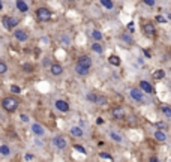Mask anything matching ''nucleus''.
<instances>
[{
	"instance_id": "nucleus-1",
	"label": "nucleus",
	"mask_w": 171,
	"mask_h": 162,
	"mask_svg": "<svg viewBox=\"0 0 171 162\" xmlns=\"http://www.w3.org/2000/svg\"><path fill=\"white\" fill-rule=\"evenodd\" d=\"M2 107H3V110H6L8 113H14L18 108V101L15 98H3Z\"/></svg>"
},
{
	"instance_id": "nucleus-2",
	"label": "nucleus",
	"mask_w": 171,
	"mask_h": 162,
	"mask_svg": "<svg viewBox=\"0 0 171 162\" xmlns=\"http://www.w3.org/2000/svg\"><path fill=\"white\" fill-rule=\"evenodd\" d=\"M36 17L39 21H42V23H47L51 20L53 17V12L48 9V8H38L36 9Z\"/></svg>"
},
{
	"instance_id": "nucleus-3",
	"label": "nucleus",
	"mask_w": 171,
	"mask_h": 162,
	"mask_svg": "<svg viewBox=\"0 0 171 162\" xmlns=\"http://www.w3.org/2000/svg\"><path fill=\"white\" fill-rule=\"evenodd\" d=\"M111 116H113L116 120H123L125 116H126V113L122 107H114L113 110H111Z\"/></svg>"
},
{
	"instance_id": "nucleus-4",
	"label": "nucleus",
	"mask_w": 171,
	"mask_h": 162,
	"mask_svg": "<svg viewBox=\"0 0 171 162\" xmlns=\"http://www.w3.org/2000/svg\"><path fill=\"white\" fill-rule=\"evenodd\" d=\"M53 144H54L57 148H60V150H63V148H66L68 143H66V140H65L62 135H57V137L53 138Z\"/></svg>"
},
{
	"instance_id": "nucleus-5",
	"label": "nucleus",
	"mask_w": 171,
	"mask_h": 162,
	"mask_svg": "<svg viewBox=\"0 0 171 162\" xmlns=\"http://www.w3.org/2000/svg\"><path fill=\"white\" fill-rule=\"evenodd\" d=\"M77 65L78 66H83V68H87V69H90L92 66V59L89 56H81L80 59L77 60Z\"/></svg>"
},
{
	"instance_id": "nucleus-6",
	"label": "nucleus",
	"mask_w": 171,
	"mask_h": 162,
	"mask_svg": "<svg viewBox=\"0 0 171 162\" xmlns=\"http://www.w3.org/2000/svg\"><path fill=\"white\" fill-rule=\"evenodd\" d=\"M143 30H144V33H146L147 36H150V38H153L155 35H156V29H155V26L152 24V23H146L143 26Z\"/></svg>"
},
{
	"instance_id": "nucleus-7",
	"label": "nucleus",
	"mask_w": 171,
	"mask_h": 162,
	"mask_svg": "<svg viewBox=\"0 0 171 162\" xmlns=\"http://www.w3.org/2000/svg\"><path fill=\"white\" fill-rule=\"evenodd\" d=\"M140 90H141L143 93L150 95V93L153 92V87H152V84H150V83H147L146 80H143V81H140Z\"/></svg>"
},
{
	"instance_id": "nucleus-8",
	"label": "nucleus",
	"mask_w": 171,
	"mask_h": 162,
	"mask_svg": "<svg viewBox=\"0 0 171 162\" xmlns=\"http://www.w3.org/2000/svg\"><path fill=\"white\" fill-rule=\"evenodd\" d=\"M56 108L59 111H62V113H68L69 111V104L66 102V101L59 99V101H56Z\"/></svg>"
},
{
	"instance_id": "nucleus-9",
	"label": "nucleus",
	"mask_w": 171,
	"mask_h": 162,
	"mask_svg": "<svg viewBox=\"0 0 171 162\" xmlns=\"http://www.w3.org/2000/svg\"><path fill=\"white\" fill-rule=\"evenodd\" d=\"M50 71H51L53 75L59 77V75H62V74H63V66L59 65V63H53V65H50Z\"/></svg>"
},
{
	"instance_id": "nucleus-10",
	"label": "nucleus",
	"mask_w": 171,
	"mask_h": 162,
	"mask_svg": "<svg viewBox=\"0 0 171 162\" xmlns=\"http://www.w3.org/2000/svg\"><path fill=\"white\" fill-rule=\"evenodd\" d=\"M15 38H17L18 41H21V42H26V41L29 39V35H27V32H26V30L17 29V30H15Z\"/></svg>"
},
{
	"instance_id": "nucleus-11",
	"label": "nucleus",
	"mask_w": 171,
	"mask_h": 162,
	"mask_svg": "<svg viewBox=\"0 0 171 162\" xmlns=\"http://www.w3.org/2000/svg\"><path fill=\"white\" fill-rule=\"evenodd\" d=\"M131 98L135 99V101H143L144 95H143V92L140 89H132V90H131Z\"/></svg>"
},
{
	"instance_id": "nucleus-12",
	"label": "nucleus",
	"mask_w": 171,
	"mask_h": 162,
	"mask_svg": "<svg viewBox=\"0 0 171 162\" xmlns=\"http://www.w3.org/2000/svg\"><path fill=\"white\" fill-rule=\"evenodd\" d=\"M15 6H17V9H18L20 12H27V11H29V5L26 3V2H23V0H17Z\"/></svg>"
},
{
	"instance_id": "nucleus-13",
	"label": "nucleus",
	"mask_w": 171,
	"mask_h": 162,
	"mask_svg": "<svg viewBox=\"0 0 171 162\" xmlns=\"http://www.w3.org/2000/svg\"><path fill=\"white\" fill-rule=\"evenodd\" d=\"M32 131H33L35 135H44V128L42 125H39V123H33V126H32Z\"/></svg>"
},
{
	"instance_id": "nucleus-14",
	"label": "nucleus",
	"mask_w": 171,
	"mask_h": 162,
	"mask_svg": "<svg viewBox=\"0 0 171 162\" xmlns=\"http://www.w3.org/2000/svg\"><path fill=\"white\" fill-rule=\"evenodd\" d=\"M75 72L78 74V75L84 77V75H87V74H89V69H87V68H83V66H78V65H75Z\"/></svg>"
},
{
	"instance_id": "nucleus-15",
	"label": "nucleus",
	"mask_w": 171,
	"mask_h": 162,
	"mask_svg": "<svg viewBox=\"0 0 171 162\" xmlns=\"http://www.w3.org/2000/svg\"><path fill=\"white\" fill-rule=\"evenodd\" d=\"M71 134L74 135V137H83V131H81V128H78V126H72L71 128Z\"/></svg>"
},
{
	"instance_id": "nucleus-16",
	"label": "nucleus",
	"mask_w": 171,
	"mask_h": 162,
	"mask_svg": "<svg viewBox=\"0 0 171 162\" xmlns=\"http://www.w3.org/2000/svg\"><path fill=\"white\" fill-rule=\"evenodd\" d=\"M108 62H110V65H113V66H120V57L119 56H110Z\"/></svg>"
},
{
	"instance_id": "nucleus-17",
	"label": "nucleus",
	"mask_w": 171,
	"mask_h": 162,
	"mask_svg": "<svg viewBox=\"0 0 171 162\" xmlns=\"http://www.w3.org/2000/svg\"><path fill=\"white\" fill-rule=\"evenodd\" d=\"M18 24V20L14 18V17H9L8 20V30H12V29H15V26Z\"/></svg>"
},
{
	"instance_id": "nucleus-18",
	"label": "nucleus",
	"mask_w": 171,
	"mask_h": 162,
	"mask_svg": "<svg viewBox=\"0 0 171 162\" xmlns=\"http://www.w3.org/2000/svg\"><path fill=\"white\" fill-rule=\"evenodd\" d=\"M155 138H156L158 141H161V143H164V141L167 140V135H165V132L156 131V132H155Z\"/></svg>"
},
{
	"instance_id": "nucleus-19",
	"label": "nucleus",
	"mask_w": 171,
	"mask_h": 162,
	"mask_svg": "<svg viewBox=\"0 0 171 162\" xmlns=\"http://www.w3.org/2000/svg\"><path fill=\"white\" fill-rule=\"evenodd\" d=\"M92 50H93L95 53H98V54H102V51H104V47H102L99 42H95L93 45H92Z\"/></svg>"
},
{
	"instance_id": "nucleus-20",
	"label": "nucleus",
	"mask_w": 171,
	"mask_h": 162,
	"mask_svg": "<svg viewBox=\"0 0 171 162\" xmlns=\"http://www.w3.org/2000/svg\"><path fill=\"white\" fill-rule=\"evenodd\" d=\"M156 128H158V131L164 132V131H167V129H168V125H167V123H164V122H158V123H156Z\"/></svg>"
},
{
	"instance_id": "nucleus-21",
	"label": "nucleus",
	"mask_w": 171,
	"mask_h": 162,
	"mask_svg": "<svg viewBox=\"0 0 171 162\" xmlns=\"http://www.w3.org/2000/svg\"><path fill=\"white\" fill-rule=\"evenodd\" d=\"M101 5L104 6V8H107V9H113V6H114V3L110 2V0H101Z\"/></svg>"
},
{
	"instance_id": "nucleus-22",
	"label": "nucleus",
	"mask_w": 171,
	"mask_h": 162,
	"mask_svg": "<svg viewBox=\"0 0 171 162\" xmlns=\"http://www.w3.org/2000/svg\"><path fill=\"white\" fill-rule=\"evenodd\" d=\"M92 36H93V39L96 41V42H99V41L102 39V33L99 30H93V33H92Z\"/></svg>"
},
{
	"instance_id": "nucleus-23",
	"label": "nucleus",
	"mask_w": 171,
	"mask_h": 162,
	"mask_svg": "<svg viewBox=\"0 0 171 162\" xmlns=\"http://www.w3.org/2000/svg\"><path fill=\"white\" fill-rule=\"evenodd\" d=\"M9 153H11V150H9L8 146H0V155H3V156H8Z\"/></svg>"
},
{
	"instance_id": "nucleus-24",
	"label": "nucleus",
	"mask_w": 171,
	"mask_h": 162,
	"mask_svg": "<svg viewBox=\"0 0 171 162\" xmlns=\"http://www.w3.org/2000/svg\"><path fill=\"white\" fill-rule=\"evenodd\" d=\"M162 113L165 114V117H167V119L171 117V110H170V107H168V105H162Z\"/></svg>"
},
{
	"instance_id": "nucleus-25",
	"label": "nucleus",
	"mask_w": 171,
	"mask_h": 162,
	"mask_svg": "<svg viewBox=\"0 0 171 162\" xmlns=\"http://www.w3.org/2000/svg\"><path fill=\"white\" fill-rule=\"evenodd\" d=\"M153 77H155L156 80H161V78H164V77H165V72H164L162 69H159V71H156V72L153 74Z\"/></svg>"
},
{
	"instance_id": "nucleus-26",
	"label": "nucleus",
	"mask_w": 171,
	"mask_h": 162,
	"mask_svg": "<svg viewBox=\"0 0 171 162\" xmlns=\"http://www.w3.org/2000/svg\"><path fill=\"white\" fill-rule=\"evenodd\" d=\"M99 158L108 159L110 162H113V158H111V155H110V153H107V152H101V153H99Z\"/></svg>"
},
{
	"instance_id": "nucleus-27",
	"label": "nucleus",
	"mask_w": 171,
	"mask_h": 162,
	"mask_svg": "<svg viewBox=\"0 0 171 162\" xmlns=\"http://www.w3.org/2000/svg\"><path fill=\"white\" fill-rule=\"evenodd\" d=\"M96 102H98V104L105 105V104H107V99H105L104 96H101V95H96Z\"/></svg>"
},
{
	"instance_id": "nucleus-28",
	"label": "nucleus",
	"mask_w": 171,
	"mask_h": 162,
	"mask_svg": "<svg viewBox=\"0 0 171 162\" xmlns=\"http://www.w3.org/2000/svg\"><path fill=\"white\" fill-rule=\"evenodd\" d=\"M6 72H8V65L3 63V62H0V74L3 75V74H6Z\"/></svg>"
},
{
	"instance_id": "nucleus-29",
	"label": "nucleus",
	"mask_w": 171,
	"mask_h": 162,
	"mask_svg": "<svg viewBox=\"0 0 171 162\" xmlns=\"http://www.w3.org/2000/svg\"><path fill=\"white\" fill-rule=\"evenodd\" d=\"M110 137L113 138L114 141H117V143H120V141H122V137H120V135H117L116 132H110Z\"/></svg>"
},
{
	"instance_id": "nucleus-30",
	"label": "nucleus",
	"mask_w": 171,
	"mask_h": 162,
	"mask_svg": "<svg viewBox=\"0 0 171 162\" xmlns=\"http://www.w3.org/2000/svg\"><path fill=\"white\" fill-rule=\"evenodd\" d=\"M8 20H9V15H5L2 18V24H3V27H5L6 30H8Z\"/></svg>"
},
{
	"instance_id": "nucleus-31",
	"label": "nucleus",
	"mask_w": 171,
	"mask_h": 162,
	"mask_svg": "<svg viewBox=\"0 0 171 162\" xmlns=\"http://www.w3.org/2000/svg\"><path fill=\"white\" fill-rule=\"evenodd\" d=\"M23 69H24V72L30 74V72H33V66H32V65H24V66H23Z\"/></svg>"
},
{
	"instance_id": "nucleus-32",
	"label": "nucleus",
	"mask_w": 171,
	"mask_h": 162,
	"mask_svg": "<svg viewBox=\"0 0 171 162\" xmlns=\"http://www.w3.org/2000/svg\"><path fill=\"white\" fill-rule=\"evenodd\" d=\"M87 99L90 101V102H96V95L95 93H89L87 95Z\"/></svg>"
},
{
	"instance_id": "nucleus-33",
	"label": "nucleus",
	"mask_w": 171,
	"mask_h": 162,
	"mask_svg": "<svg viewBox=\"0 0 171 162\" xmlns=\"http://www.w3.org/2000/svg\"><path fill=\"white\" fill-rule=\"evenodd\" d=\"M11 92H12V93H20V92H21V89H20L18 86L14 84V86H11Z\"/></svg>"
},
{
	"instance_id": "nucleus-34",
	"label": "nucleus",
	"mask_w": 171,
	"mask_h": 162,
	"mask_svg": "<svg viewBox=\"0 0 171 162\" xmlns=\"http://www.w3.org/2000/svg\"><path fill=\"white\" fill-rule=\"evenodd\" d=\"M74 148H75V150H78V152H81V153H86V148L81 147V146H78V144H74Z\"/></svg>"
},
{
	"instance_id": "nucleus-35",
	"label": "nucleus",
	"mask_w": 171,
	"mask_h": 162,
	"mask_svg": "<svg viewBox=\"0 0 171 162\" xmlns=\"http://www.w3.org/2000/svg\"><path fill=\"white\" fill-rule=\"evenodd\" d=\"M24 159H26V161H32V159H33V155H32V153L24 155Z\"/></svg>"
},
{
	"instance_id": "nucleus-36",
	"label": "nucleus",
	"mask_w": 171,
	"mask_h": 162,
	"mask_svg": "<svg viewBox=\"0 0 171 162\" xmlns=\"http://www.w3.org/2000/svg\"><path fill=\"white\" fill-rule=\"evenodd\" d=\"M122 39H123V41H126V42H132V38H131V36H126V35H123Z\"/></svg>"
},
{
	"instance_id": "nucleus-37",
	"label": "nucleus",
	"mask_w": 171,
	"mask_h": 162,
	"mask_svg": "<svg viewBox=\"0 0 171 162\" xmlns=\"http://www.w3.org/2000/svg\"><path fill=\"white\" fill-rule=\"evenodd\" d=\"M156 21H159V23H167V20L164 18V17H159V15H158V17H156Z\"/></svg>"
},
{
	"instance_id": "nucleus-38",
	"label": "nucleus",
	"mask_w": 171,
	"mask_h": 162,
	"mask_svg": "<svg viewBox=\"0 0 171 162\" xmlns=\"http://www.w3.org/2000/svg\"><path fill=\"white\" fill-rule=\"evenodd\" d=\"M144 3H146L147 6H155V2H153V0H144Z\"/></svg>"
},
{
	"instance_id": "nucleus-39",
	"label": "nucleus",
	"mask_w": 171,
	"mask_h": 162,
	"mask_svg": "<svg viewBox=\"0 0 171 162\" xmlns=\"http://www.w3.org/2000/svg\"><path fill=\"white\" fill-rule=\"evenodd\" d=\"M20 117H21V120H23V122H29V116H27V114H21Z\"/></svg>"
},
{
	"instance_id": "nucleus-40",
	"label": "nucleus",
	"mask_w": 171,
	"mask_h": 162,
	"mask_svg": "<svg viewBox=\"0 0 171 162\" xmlns=\"http://www.w3.org/2000/svg\"><path fill=\"white\" fill-rule=\"evenodd\" d=\"M150 162H159V161H158V158L155 156V155H152V156H150V159H149Z\"/></svg>"
},
{
	"instance_id": "nucleus-41",
	"label": "nucleus",
	"mask_w": 171,
	"mask_h": 162,
	"mask_svg": "<svg viewBox=\"0 0 171 162\" xmlns=\"http://www.w3.org/2000/svg\"><path fill=\"white\" fill-rule=\"evenodd\" d=\"M96 123H98V125H102V123H104V119H102V117H98V119H96Z\"/></svg>"
},
{
	"instance_id": "nucleus-42",
	"label": "nucleus",
	"mask_w": 171,
	"mask_h": 162,
	"mask_svg": "<svg viewBox=\"0 0 171 162\" xmlns=\"http://www.w3.org/2000/svg\"><path fill=\"white\" fill-rule=\"evenodd\" d=\"M143 53H144V56H146V57H147V59H150V53H149V51H147V50H144V51H143Z\"/></svg>"
},
{
	"instance_id": "nucleus-43",
	"label": "nucleus",
	"mask_w": 171,
	"mask_h": 162,
	"mask_svg": "<svg viewBox=\"0 0 171 162\" xmlns=\"http://www.w3.org/2000/svg\"><path fill=\"white\" fill-rule=\"evenodd\" d=\"M44 66H50V60H48V59L44 60Z\"/></svg>"
},
{
	"instance_id": "nucleus-44",
	"label": "nucleus",
	"mask_w": 171,
	"mask_h": 162,
	"mask_svg": "<svg viewBox=\"0 0 171 162\" xmlns=\"http://www.w3.org/2000/svg\"><path fill=\"white\" fill-rule=\"evenodd\" d=\"M128 29H129V30H134V24L129 23V24H128Z\"/></svg>"
},
{
	"instance_id": "nucleus-45",
	"label": "nucleus",
	"mask_w": 171,
	"mask_h": 162,
	"mask_svg": "<svg viewBox=\"0 0 171 162\" xmlns=\"http://www.w3.org/2000/svg\"><path fill=\"white\" fill-rule=\"evenodd\" d=\"M2 8H3V3H2V2H0V9H2Z\"/></svg>"
},
{
	"instance_id": "nucleus-46",
	"label": "nucleus",
	"mask_w": 171,
	"mask_h": 162,
	"mask_svg": "<svg viewBox=\"0 0 171 162\" xmlns=\"http://www.w3.org/2000/svg\"><path fill=\"white\" fill-rule=\"evenodd\" d=\"M0 62H2V60H0Z\"/></svg>"
}]
</instances>
